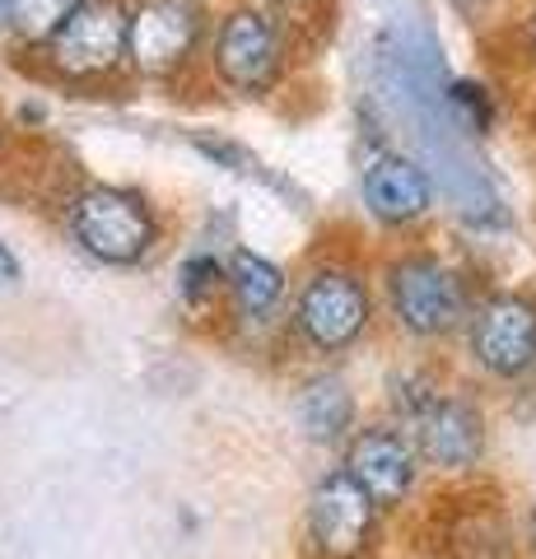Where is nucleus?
Here are the masks:
<instances>
[{"mask_svg":"<svg viewBox=\"0 0 536 559\" xmlns=\"http://www.w3.org/2000/svg\"><path fill=\"white\" fill-rule=\"evenodd\" d=\"M378 503L350 471L336 466L308 495V540L318 559H359L378 532Z\"/></svg>","mask_w":536,"mask_h":559,"instance_id":"obj_10","label":"nucleus"},{"mask_svg":"<svg viewBox=\"0 0 536 559\" xmlns=\"http://www.w3.org/2000/svg\"><path fill=\"white\" fill-rule=\"evenodd\" d=\"M0 271H5V280H14V257L5 248H0Z\"/></svg>","mask_w":536,"mask_h":559,"instance_id":"obj_20","label":"nucleus"},{"mask_svg":"<svg viewBox=\"0 0 536 559\" xmlns=\"http://www.w3.org/2000/svg\"><path fill=\"white\" fill-rule=\"evenodd\" d=\"M84 0H5V28L14 33V43L43 47L71 24V14Z\"/></svg>","mask_w":536,"mask_h":559,"instance_id":"obj_15","label":"nucleus"},{"mask_svg":"<svg viewBox=\"0 0 536 559\" xmlns=\"http://www.w3.org/2000/svg\"><path fill=\"white\" fill-rule=\"evenodd\" d=\"M131 5L122 0H84L57 38L47 43L51 75L65 84H98L127 66Z\"/></svg>","mask_w":536,"mask_h":559,"instance_id":"obj_7","label":"nucleus"},{"mask_svg":"<svg viewBox=\"0 0 536 559\" xmlns=\"http://www.w3.org/2000/svg\"><path fill=\"white\" fill-rule=\"evenodd\" d=\"M192 145H196L211 164H224V168H234V173H257V159H252V154H248V150H238V145H229V140L192 135Z\"/></svg>","mask_w":536,"mask_h":559,"instance_id":"obj_18","label":"nucleus"},{"mask_svg":"<svg viewBox=\"0 0 536 559\" xmlns=\"http://www.w3.org/2000/svg\"><path fill=\"white\" fill-rule=\"evenodd\" d=\"M0 150H5V121H0Z\"/></svg>","mask_w":536,"mask_h":559,"instance_id":"obj_23","label":"nucleus"},{"mask_svg":"<svg viewBox=\"0 0 536 559\" xmlns=\"http://www.w3.org/2000/svg\"><path fill=\"white\" fill-rule=\"evenodd\" d=\"M229 280V266H219L215 257H187L182 261V280H178V289H182V299L187 304H201V299H211V294Z\"/></svg>","mask_w":536,"mask_h":559,"instance_id":"obj_16","label":"nucleus"},{"mask_svg":"<svg viewBox=\"0 0 536 559\" xmlns=\"http://www.w3.org/2000/svg\"><path fill=\"white\" fill-rule=\"evenodd\" d=\"M373 326V294L350 266H313L294 294V331L318 355H341Z\"/></svg>","mask_w":536,"mask_h":559,"instance_id":"obj_4","label":"nucleus"},{"mask_svg":"<svg viewBox=\"0 0 536 559\" xmlns=\"http://www.w3.org/2000/svg\"><path fill=\"white\" fill-rule=\"evenodd\" d=\"M215 80L238 98H266L285 75L281 24L262 5H234L211 38Z\"/></svg>","mask_w":536,"mask_h":559,"instance_id":"obj_5","label":"nucleus"},{"mask_svg":"<svg viewBox=\"0 0 536 559\" xmlns=\"http://www.w3.org/2000/svg\"><path fill=\"white\" fill-rule=\"evenodd\" d=\"M443 559H523V532L499 499H472L443 522Z\"/></svg>","mask_w":536,"mask_h":559,"instance_id":"obj_12","label":"nucleus"},{"mask_svg":"<svg viewBox=\"0 0 536 559\" xmlns=\"http://www.w3.org/2000/svg\"><path fill=\"white\" fill-rule=\"evenodd\" d=\"M205 43L201 0H135L127 28V66L141 80H172Z\"/></svg>","mask_w":536,"mask_h":559,"instance_id":"obj_6","label":"nucleus"},{"mask_svg":"<svg viewBox=\"0 0 536 559\" xmlns=\"http://www.w3.org/2000/svg\"><path fill=\"white\" fill-rule=\"evenodd\" d=\"M359 197L373 224L383 229H415L420 219L434 215V178L420 159L402 150H378L359 173Z\"/></svg>","mask_w":536,"mask_h":559,"instance_id":"obj_11","label":"nucleus"},{"mask_svg":"<svg viewBox=\"0 0 536 559\" xmlns=\"http://www.w3.org/2000/svg\"><path fill=\"white\" fill-rule=\"evenodd\" d=\"M480 294L472 289V280L457 261H448L443 252L410 248L396 252L383 266V304L396 331L420 345L453 341L466 331Z\"/></svg>","mask_w":536,"mask_h":559,"instance_id":"obj_1","label":"nucleus"},{"mask_svg":"<svg viewBox=\"0 0 536 559\" xmlns=\"http://www.w3.org/2000/svg\"><path fill=\"white\" fill-rule=\"evenodd\" d=\"M275 10H299V5H308V0H271Z\"/></svg>","mask_w":536,"mask_h":559,"instance_id":"obj_21","label":"nucleus"},{"mask_svg":"<svg viewBox=\"0 0 536 559\" xmlns=\"http://www.w3.org/2000/svg\"><path fill=\"white\" fill-rule=\"evenodd\" d=\"M0 28H5V0H0Z\"/></svg>","mask_w":536,"mask_h":559,"instance_id":"obj_24","label":"nucleus"},{"mask_svg":"<svg viewBox=\"0 0 536 559\" xmlns=\"http://www.w3.org/2000/svg\"><path fill=\"white\" fill-rule=\"evenodd\" d=\"M448 5H480V0H448Z\"/></svg>","mask_w":536,"mask_h":559,"instance_id":"obj_22","label":"nucleus"},{"mask_svg":"<svg viewBox=\"0 0 536 559\" xmlns=\"http://www.w3.org/2000/svg\"><path fill=\"white\" fill-rule=\"evenodd\" d=\"M65 224H71L80 252L103 266H135L159 242V219L131 187H84L65 210Z\"/></svg>","mask_w":536,"mask_h":559,"instance_id":"obj_2","label":"nucleus"},{"mask_svg":"<svg viewBox=\"0 0 536 559\" xmlns=\"http://www.w3.org/2000/svg\"><path fill=\"white\" fill-rule=\"evenodd\" d=\"M448 103H453L457 112H466V127L472 131H490L495 121V103H490V90L476 80H457L453 90H448Z\"/></svg>","mask_w":536,"mask_h":559,"instance_id":"obj_17","label":"nucleus"},{"mask_svg":"<svg viewBox=\"0 0 536 559\" xmlns=\"http://www.w3.org/2000/svg\"><path fill=\"white\" fill-rule=\"evenodd\" d=\"M341 466L369 489V499L383 513L402 509V503L415 495L420 471H425L410 429L396 425V419H378V425L355 429L350 439H345V462Z\"/></svg>","mask_w":536,"mask_h":559,"instance_id":"obj_9","label":"nucleus"},{"mask_svg":"<svg viewBox=\"0 0 536 559\" xmlns=\"http://www.w3.org/2000/svg\"><path fill=\"white\" fill-rule=\"evenodd\" d=\"M294 411L313 443H341L355 433V396L336 373H318L313 382H303Z\"/></svg>","mask_w":536,"mask_h":559,"instance_id":"obj_13","label":"nucleus"},{"mask_svg":"<svg viewBox=\"0 0 536 559\" xmlns=\"http://www.w3.org/2000/svg\"><path fill=\"white\" fill-rule=\"evenodd\" d=\"M224 289H229V299H234V308L243 312V318H262V312H271L275 304H281L285 271L275 266V261L257 257V252H234Z\"/></svg>","mask_w":536,"mask_h":559,"instance_id":"obj_14","label":"nucleus"},{"mask_svg":"<svg viewBox=\"0 0 536 559\" xmlns=\"http://www.w3.org/2000/svg\"><path fill=\"white\" fill-rule=\"evenodd\" d=\"M415 448H420V462L429 471H443V476H466L486 462L490 448V425L486 411L476 406L466 392H439L420 415L406 419Z\"/></svg>","mask_w":536,"mask_h":559,"instance_id":"obj_8","label":"nucleus"},{"mask_svg":"<svg viewBox=\"0 0 536 559\" xmlns=\"http://www.w3.org/2000/svg\"><path fill=\"white\" fill-rule=\"evenodd\" d=\"M466 359L495 382H523L536 373V294L490 289L480 294L462 331Z\"/></svg>","mask_w":536,"mask_h":559,"instance_id":"obj_3","label":"nucleus"},{"mask_svg":"<svg viewBox=\"0 0 536 559\" xmlns=\"http://www.w3.org/2000/svg\"><path fill=\"white\" fill-rule=\"evenodd\" d=\"M527 61L536 66V14H532V24H527Z\"/></svg>","mask_w":536,"mask_h":559,"instance_id":"obj_19","label":"nucleus"}]
</instances>
